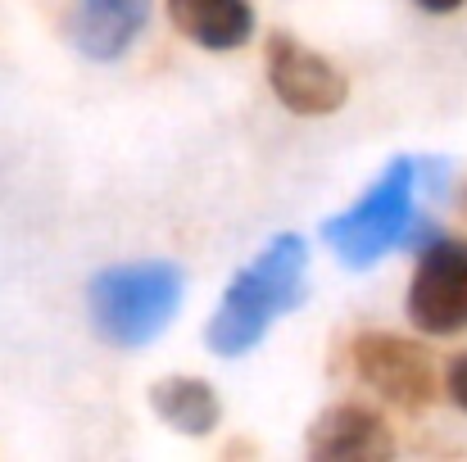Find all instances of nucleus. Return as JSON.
<instances>
[{"label": "nucleus", "mask_w": 467, "mask_h": 462, "mask_svg": "<svg viewBox=\"0 0 467 462\" xmlns=\"http://www.w3.org/2000/svg\"><path fill=\"white\" fill-rule=\"evenodd\" d=\"M305 295H309V245L305 236L282 231L232 277L204 326V344L218 358H241L273 331L277 317L305 304Z\"/></svg>", "instance_id": "nucleus-1"}, {"label": "nucleus", "mask_w": 467, "mask_h": 462, "mask_svg": "<svg viewBox=\"0 0 467 462\" xmlns=\"http://www.w3.org/2000/svg\"><path fill=\"white\" fill-rule=\"evenodd\" d=\"M322 245L354 272L377 268L390 250H404L413 241H431L436 227L418 209V159L400 154L381 168V177L354 200L345 213H331L317 227Z\"/></svg>", "instance_id": "nucleus-2"}, {"label": "nucleus", "mask_w": 467, "mask_h": 462, "mask_svg": "<svg viewBox=\"0 0 467 462\" xmlns=\"http://www.w3.org/2000/svg\"><path fill=\"white\" fill-rule=\"evenodd\" d=\"M186 295V272L168 259H141V263H114L91 277L87 286V313L105 344L114 349H141L159 340Z\"/></svg>", "instance_id": "nucleus-3"}, {"label": "nucleus", "mask_w": 467, "mask_h": 462, "mask_svg": "<svg viewBox=\"0 0 467 462\" xmlns=\"http://www.w3.org/2000/svg\"><path fill=\"white\" fill-rule=\"evenodd\" d=\"M354 372L368 390H377L381 399H390L404 413H422L436 399V367L427 358L422 344L390 335V331H363L349 344Z\"/></svg>", "instance_id": "nucleus-4"}, {"label": "nucleus", "mask_w": 467, "mask_h": 462, "mask_svg": "<svg viewBox=\"0 0 467 462\" xmlns=\"http://www.w3.org/2000/svg\"><path fill=\"white\" fill-rule=\"evenodd\" d=\"M409 322L427 335H459L467 326V241L431 236L409 282Z\"/></svg>", "instance_id": "nucleus-5"}, {"label": "nucleus", "mask_w": 467, "mask_h": 462, "mask_svg": "<svg viewBox=\"0 0 467 462\" xmlns=\"http://www.w3.org/2000/svg\"><path fill=\"white\" fill-rule=\"evenodd\" d=\"M264 68H268V87L273 96L300 114V118H322V114H336L349 96V82L345 73L327 59L309 50L300 36L291 32H273L268 36V50H264Z\"/></svg>", "instance_id": "nucleus-6"}, {"label": "nucleus", "mask_w": 467, "mask_h": 462, "mask_svg": "<svg viewBox=\"0 0 467 462\" xmlns=\"http://www.w3.org/2000/svg\"><path fill=\"white\" fill-rule=\"evenodd\" d=\"M309 458L317 462H386L395 454V436L381 413L363 404H331L309 426Z\"/></svg>", "instance_id": "nucleus-7"}, {"label": "nucleus", "mask_w": 467, "mask_h": 462, "mask_svg": "<svg viewBox=\"0 0 467 462\" xmlns=\"http://www.w3.org/2000/svg\"><path fill=\"white\" fill-rule=\"evenodd\" d=\"M150 18V0H73L68 41L91 64H119Z\"/></svg>", "instance_id": "nucleus-8"}, {"label": "nucleus", "mask_w": 467, "mask_h": 462, "mask_svg": "<svg viewBox=\"0 0 467 462\" xmlns=\"http://www.w3.org/2000/svg\"><path fill=\"white\" fill-rule=\"evenodd\" d=\"M168 18L200 50H236L254 36L250 0H168Z\"/></svg>", "instance_id": "nucleus-9"}, {"label": "nucleus", "mask_w": 467, "mask_h": 462, "mask_svg": "<svg viewBox=\"0 0 467 462\" xmlns=\"http://www.w3.org/2000/svg\"><path fill=\"white\" fill-rule=\"evenodd\" d=\"M150 408L163 426L182 436H209L223 422V399L200 376H163L150 385Z\"/></svg>", "instance_id": "nucleus-10"}, {"label": "nucleus", "mask_w": 467, "mask_h": 462, "mask_svg": "<svg viewBox=\"0 0 467 462\" xmlns=\"http://www.w3.org/2000/svg\"><path fill=\"white\" fill-rule=\"evenodd\" d=\"M445 390H450V399L467 413V354H459V358L445 367Z\"/></svg>", "instance_id": "nucleus-11"}, {"label": "nucleus", "mask_w": 467, "mask_h": 462, "mask_svg": "<svg viewBox=\"0 0 467 462\" xmlns=\"http://www.w3.org/2000/svg\"><path fill=\"white\" fill-rule=\"evenodd\" d=\"M418 5H422L427 14H454V9H459L463 0H418Z\"/></svg>", "instance_id": "nucleus-12"}, {"label": "nucleus", "mask_w": 467, "mask_h": 462, "mask_svg": "<svg viewBox=\"0 0 467 462\" xmlns=\"http://www.w3.org/2000/svg\"><path fill=\"white\" fill-rule=\"evenodd\" d=\"M463 204H467V195H463Z\"/></svg>", "instance_id": "nucleus-13"}]
</instances>
